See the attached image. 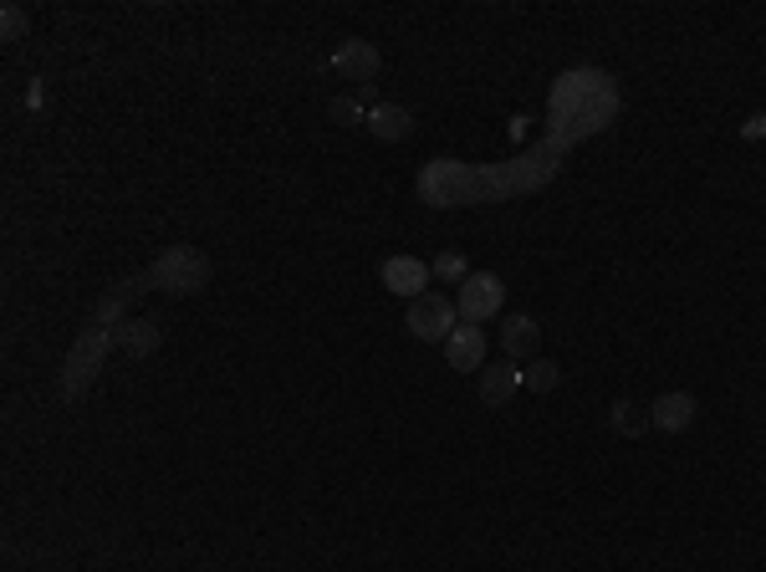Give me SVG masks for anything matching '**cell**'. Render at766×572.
<instances>
[{"label":"cell","instance_id":"1","mask_svg":"<svg viewBox=\"0 0 766 572\" xmlns=\"http://www.w3.org/2000/svg\"><path fill=\"white\" fill-rule=\"evenodd\" d=\"M619 117V82L598 67H577V72H562L552 82V98H547V123H552V138L562 148L583 144L588 133H604L608 123Z\"/></svg>","mask_w":766,"mask_h":572},{"label":"cell","instance_id":"2","mask_svg":"<svg viewBox=\"0 0 766 572\" xmlns=\"http://www.w3.org/2000/svg\"><path fill=\"white\" fill-rule=\"evenodd\" d=\"M567 148L557 138H547L542 148H531L511 164H486L481 169V205H496V200H511V194H537L547 179L557 175V159Z\"/></svg>","mask_w":766,"mask_h":572},{"label":"cell","instance_id":"3","mask_svg":"<svg viewBox=\"0 0 766 572\" xmlns=\"http://www.w3.org/2000/svg\"><path fill=\"white\" fill-rule=\"evenodd\" d=\"M414 190L429 210H460V205H481V169L460 159H429L414 179Z\"/></svg>","mask_w":766,"mask_h":572},{"label":"cell","instance_id":"4","mask_svg":"<svg viewBox=\"0 0 766 572\" xmlns=\"http://www.w3.org/2000/svg\"><path fill=\"white\" fill-rule=\"evenodd\" d=\"M210 256L200 246H169L159 261L148 266V287H159L169 296H194L210 287Z\"/></svg>","mask_w":766,"mask_h":572},{"label":"cell","instance_id":"5","mask_svg":"<svg viewBox=\"0 0 766 572\" xmlns=\"http://www.w3.org/2000/svg\"><path fill=\"white\" fill-rule=\"evenodd\" d=\"M108 352H113V327H103V323L82 327V338L72 343V352H67V368H61V394H67V399L88 394L92 379L103 373Z\"/></svg>","mask_w":766,"mask_h":572},{"label":"cell","instance_id":"6","mask_svg":"<svg viewBox=\"0 0 766 572\" xmlns=\"http://www.w3.org/2000/svg\"><path fill=\"white\" fill-rule=\"evenodd\" d=\"M455 317L460 307L450 302V296L440 292H425L409 302V317H404V327H409L419 343H450V333H455Z\"/></svg>","mask_w":766,"mask_h":572},{"label":"cell","instance_id":"7","mask_svg":"<svg viewBox=\"0 0 766 572\" xmlns=\"http://www.w3.org/2000/svg\"><path fill=\"white\" fill-rule=\"evenodd\" d=\"M502 302H506V287H502V277H496V271H471V277L460 281L455 307H460V317H465L471 327H481L486 317H496V312H502Z\"/></svg>","mask_w":766,"mask_h":572},{"label":"cell","instance_id":"8","mask_svg":"<svg viewBox=\"0 0 766 572\" xmlns=\"http://www.w3.org/2000/svg\"><path fill=\"white\" fill-rule=\"evenodd\" d=\"M383 57L379 46L363 42V36H353V42H342L338 52H333V72L348 77V82H358V88H373V77H379Z\"/></svg>","mask_w":766,"mask_h":572},{"label":"cell","instance_id":"9","mask_svg":"<svg viewBox=\"0 0 766 572\" xmlns=\"http://www.w3.org/2000/svg\"><path fill=\"white\" fill-rule=\"evenodd\" d=\"M383 292H394V296H425V287H429V277H435V271H429L425 261H419V256H388V261H383Z\"/></svg>","mask_w":766,"mask_h":572},{"label":"cell","instance_id":"10","mask_svg":"<svg viewBox=\"0 0 766 572\" xmlns=\"http://www.w3.org/2000/svg\"><path fill=\"white\" fill-rule=\"evenodd\" d=\"M444 358H450V368L455 373H481L486 368V333L481 327H455L450 333V343H444Z\"/></svg>","mask_w":766,"mask_h":572},{"label":"cell","instance_id":"11","mask_svg":"<svg viewBox=\"0 0 766 572\" xmlns=\"http://www.w3.org/2000/svg\"><path fill=\"white\" fill-rule=\"evenodd\" d=\"M695 394H679V389H669V394H660L654 404H649V419H654V429H664V435H679V429L695 425Z\"/></svg>","mask_w":766,"mask_h":572},{"label":"cell","instance_id":"12","mask_svg":"<svg viewBox=\"0 0 766 572\" xmlns=\"http://www.w3.org/2000/svg\"><path fill=\"white\" fill-rule=\"evenodd\" d=\"M516 394H521V368L516 363L481 368V404H486V410H506Z\"/></svg>","mask_w":766,"mask_h":572},{"label":"cell","instance_id":"13","mask_svg":"<svg viewBox=\"0 0 766 572\" xmlns=\"http://www.w3.org/2000/svg\"><path fill=\"white\" fill-rule=\"evenodd\" d=\"M159 343H164V327L148 323V317H128V323L113 327V348H119L123 358H148Z\"/></svg>","mask_w":766,"mask_h":572},{"label":"cell","instance_id":"14","mask_svg":"<svg viewBox=\"0 0 766 572\" xmlns=\"http://www.w3.org/2000/svg\"><path fill=\"white\" fill-rule=\"evenodd\" d=\"M369 133L373 138H383V144H404L414 133V113L398 103H373L369 108Z\"/></svg>","mask_w":766,"mask_h":572},{"label":"cell","instance_id":"15","mask_svg":"<svg viewBox=\"0 0 766 572\" xmlns=\"http://www.w3.org/2000/svg\"><path fill=\"white\" fill-rule=\"evenodd\" d=\"M537 343H542V333H537V323H531L527 312L506 317V327H502V348L511 352V358H531V352H537Z\"/></svg>","mask_w":766,"mask_h":572},{"label":"cell","instance_id":"16","mask_svg":"<svg viewBox=\"0 0 766 572\" xmlns=\"http://www.w3.org/2000/svg\"><path fill=\"white\" fill-rule=\"evenodd\" d=\"M649 425H654V419H649L644 404H634V399H619V404H613V429H619V435L639 440V435H644Z\"/></svg>","mask_w":766,"mask_h":572},{"label":"cell","instance_id":"17","mask_svg":"<svg viewBox=\"0 0 766 572\" xmlns=\"http://www.w3.org/2000/svg\"><path fill=\"white\" fill-rule=\"evenodd\" d=\"M521 383H527L531 394H552V389L562 383V368H557V363H547V358H537V363L521 368Z\"/></svg>","mask_w":766,"mask_h":572},{"label":"cell","instance_id":"18","mask_svg":"<svg viewBox=\"0 0 766 572\" xmlns=\"http://www.w3.org/2000/svg\"><path fill=\"white\" fill-rule=\"evenodd\" d=\"M327 117H333V123H342V128H358V123H369V108L358 103V92H342V98H333V103H327Z\"/></svg>","mask_w":766,"mask_h":572},{"label":"cell","instance_id":"19","mask_svg":"<svg viewBox=\"0 0 766 572\" xmlns=\"http://www.w3.org/2000/svg\"><path fill=\"white\" fill-rule=\"evenodd\" d=\"M429 271H435L440 281H465V277H471V266H465V256H460V250H444V256L429 266Z\"/></svg>","mask_w":766,"mask_h":572},{"label":"cell","instance_id":"20","mask_svg":"<svg viewBox=\"0 0 766 572\" xmlns=\"http://www.w3.org/2000/svg\"><path fill=\"white\" fill-rule=\"evenodd\" d=\"M21 31H26V11H21V5H5V11H0V36L15 42Z\"/></svg>","mask_w":766,"mask_h":572},{"label":"cell","instance_id":"21","mask_svg":"<svg viewBox=\"0 0 766 572\" xmlns=\"http://www.w3.org/2000/svg\"><path fill=\"white\" fill-rule=\"evenodd\" d=\"M762 133H766V113H756L752 123H746V128H741V138H762Z\"/></svg>","mask_w":766,"mask_h":572}]
</instances>
